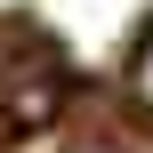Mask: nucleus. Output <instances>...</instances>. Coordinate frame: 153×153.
Segmentation results:
<instances>
[{
    "label": "nucleus",
    "instance_id": "nucleus-1",
    "mask_svg": "<svg viewBox=\"0 0 153 153\" xmlns=\"http://www.w3.org/2000/svg\"><path fill=\"white\" fill-rule=\"evenodd\" d=\"M129 89H137V105L153 113V32L137 40V65H129Z\"/></svg>",
    "mask_w": 153,
    "mask_h": 153
},
{
    "label": "nucleus",
    "instance_id": "nucleus-2",
    "mask_svg": "<svg viewBox=\"0 0 153 153\" xmlns=\"http://www.w3.org/2000/svg\"><path fill=\"white\" fill-rule=\"evenodd\" d=\"M73 153H113V145H73Z\"/></svg>",
    "mask_w": 153,
    "mask_h": 153
}]
</instances>
